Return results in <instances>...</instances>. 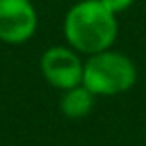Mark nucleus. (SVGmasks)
Listing matches in <instances>:
<instances>
[{
  "instance_id": "f257e3e1",
  "label": "nucleus",
  "mask_w": 146,
  "mask_h": 146,
  "mask_svg": "<svg viewBox=\"0 0 146 146\" xmlns=\"http://www.w3.org/2000/svg\"><path fill=\"white\" fill-rule=\"evenodd\" d=\"M63 33L76 52L93 54L109 50L118 33L117 15L100 0H82L67 11Z\"/></svg>"
},
{
  "instance_id": "f03ea898",
  "label": "nucleus",
  "mask_w": 146,
  "mask_h": 146,
  "mask_svg": "<svg viewBox=\"0 0 146 146\" xmlns=\"http://www.w3.org/2000/svg\"><path fill=\"white\" fill-rule=\"evenodd\" d=\"M137 82V68L133 61L122 52L104 50L83 61L82 85L94 96H113L129 91Z\"/></svg>"
},
{
  "instance_id": "7ed1b4c3",
  "label": "nucleus",
  "mask_w": 146,
  "mask_h": 146,
  "mask_svg": "<svg viewBox=\"0 0 146 146\" xmlns=\"http://www.w3.org/2000/svg\"><path fill=\"white\" fill-rule=\"evenodd\" d=\"M41 72L52 87L68 91L82 85L83 61L74 48L50 46L41 56Z\"/></svg>"
},
{
  "instance_id": "20e7f679",
  "label": "nucleus",
  "mask_w": 146,
  "mask_h": 146,
  "mask_svg": "<svg viewBox=\"0 0 146 146\" xmlns=\"http://www.w3.org/2000/svg\"><path fill=\"white\" fill-rule=\"evenodd\" d=\"M37 11L30 0H0V41L22 44L37 32Z\"/></svg>"
},
{
  "instance_id": "39448f33",
  "label": "nucleus",
  "mask_w": 146,
  "mask_h": 146,
  "mask_svg": "<svg viewBox=\"0 0 146 146\" xmlns=\"http://www.w3.org/2000/svg\"><path fill=\"white\" fill-rule=\"evenodd\" d=\"M93 106H94V94L83 85L65 91V94L61 96V111H63V115L68 118H74V120L87 117L91 113V109H93Z\"/></svg>"
},
{
  "instance_id": "423d86ee",
  "label": "nucleus",
  "mask_w": 146,
  "mask_h": 146,
  "mask_svg": "<svg viewBox=\"0 0 146 146\" xmlns=\"http://www.w3.org/2000/svg\"><path fill=\"white\" fill-rule=\"evenodd\" d=\"M100 2H102L109 11H113V13L117 15V13H122V11H126L133 2H135V0H100Z\"/></svg>"
}]
</instances>
